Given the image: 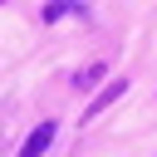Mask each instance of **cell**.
I'll use <instances>...</instances> for the list:
<instances>
[{
	"label": "cell",
	"instance_id": "obj_1",
	"mask_svg": "<svg viewBox=\"0 0 157 157\" xmlns=\"http://www.w3.org/2000/svg\"><path fill=\"white\" fill-rule=\"evenodd\" d=\"M49 137H54V123H39V128H34L29 137H25V152H20V157H44Z\"/></svg>",
	"mask_w": 157,
	"mask_h": 157
},
{
	"label": "cell",
	"instance_id": "obj_2",
	"mask_svg": "<svg viewBox=\"0 0 157 157\" xmlns=\"http://www.w3.org/2000/svg\"><path fill=\"white\" fill-rule=\"evenodd\" d=\"M123 88H128V83H123V78H113V83H108V88H103V93L88 103V118H93V113H103L108 103H118V93H123Z\"/></svg>",
	"mask_w": 157,
	"mask_h": 157
}]
</instances>
